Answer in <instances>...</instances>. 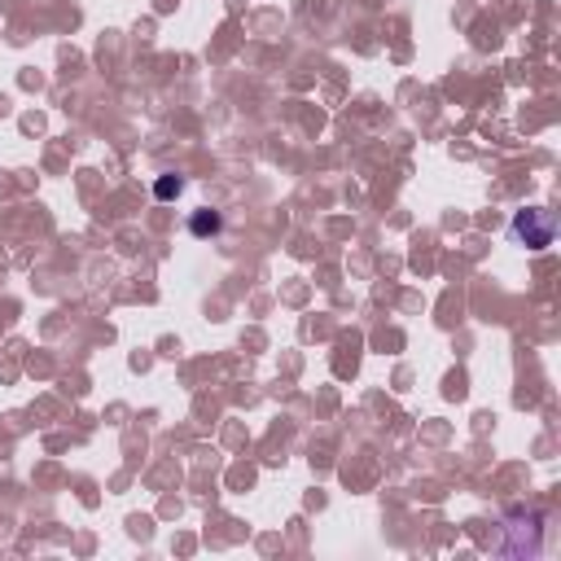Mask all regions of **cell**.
Masks as SVG:
<instances>
[{"mask_svg":"<svg viewBox=\"0 0 561 561\" xmlns=\"http://www.w3.org/2000/svg\"><path fill=\"white\" fill-rule=\"evenodd\" d=\"M557 237V219L552 210L543 206H522L513 219H508V241L522 245V250H548Z\"/></svg>","mask_w":561,"mask_h":561,"instance_id":"1","label":"cell"},{"mask_svg":"<svg viewBox=\"0 0 561 561\" xmlns=\"http://www.w3.org/2000/svg\"><path fill=\"white\" fill-rule=\"evenodd\" d=\"M539 522H543V517H539L535 508H530V513H522V508H517V513L508 517V526H504L513 539H504V543H500V552H504V557H539V535H543V526H539Z\"/></svg>","mask_w":561,"mask_h":561,"instance_id":"2","label":"cell"},{"mask_svg":"<svg viewBox=\"0 0 561 561\" xmlns=\"http://www.w3.org/2000/svg\"><path fill=\"white\" fill-rule=\"evenodd\" d=\"M219 228H224L219 210H197V215L188 219V232H193V237H215Z\"/></svg>","mask_w":561,"mask_h":561,"instance_id":"3","label":"cell"},{"mask_svg":"<svg viewBox=\"0 0 561 561\" xmlns=\"http://www.w3.org/2000/svg\"><path fill=\"white\" fill-rule=\"evenodd\" d=\"M180 193H184V180H180V175H158V180H153V197L171 202V197H180Z\"/></svg>","mask_w":561,"mask_h":561,"instance_id":"4","label":"cell"}]
</instances>
